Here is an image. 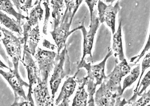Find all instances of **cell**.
Masks as SVG:
<instances>
[{"label": "cell", "mask_w": 150, "mask_h": 106, "mask_svg": "<svg viewBox=\"0 0 150 106\" xmlns=\"http://www.w3.org/2000/svg\"><path fill=\"white\" fill-rule=\"evenodd\" d=\"M4 37L1 39L7 54L11 57L13 63L14 69L19 71V62L21 61L22 46L24 44L23 37H17L11 31L1 27Z\"/></svg>", "instance_id": "277c9868"}, {"label": "cell", "mask_w": 150, "mask_h": 106, "mask_svg": "<svg viewBox=\"0 0 150 106\" xmlns=\"http://www.w3.org/2000/svg\"><path fill=\"white\" fill-rule=\"evenodd\" d=\"M72 12L68 9L65 10V13L61 19L59 24H54L53 31H50L52 38L55 41L57 47V54L66 45V41L68 37L77 30L81 29L82 25L69 31L72 19H71Z\"/></svg>", "instance_id": "3957f363"}, {"label": "cell", "mask_w": 150, "mask_h": 106, "mask_svg": "<svg viewBox=\"0 0 150 106\" xmlns=\"http://www.w3.org/2000/svg\"><path fill=\"white\" fill-rule=\"evenodd\" d=\"M39 0H36L35 2V4H34V5H36L38 3V2H39ZM46 2L49 5V0H46Z\"/></svg>", "instance_id": "1f68e13d"}, {"label": "cell", "mask_w": 150, "mask_h": 106, "mask_svg": "<svg viewBox=\"0 0 150 106\" xmlns=\"http://www.w3.org/2000/svg\"><path fill=\"white\" fill-rule=\"evenodd\" d=\"M51 4L52 8V16L54 23L59 24L65 7L64 0H51Z\"/></svg>", "instance_id": "ffe728a7"}, {"label": "cell", "mask_w": 150, "mask_h": 106, "mask_svg": "<svg viewBox=\"0 0 150 106\" xmlns=\"http://www.w3.org/2000/svg\"><path fill=\"white\" fill-rule=\"evenodd\" d=\"M134 68L132 71L131 73L128 76H127L123 83V88H122V93H124V90L127 87H130L136 81L140 74V64Z\"/></svg>", "instance_id": "44dd1931"}, {"label": "cell", "mask_w": 150, "mask_h": 106, "mask_svg": "<svg viewBox=\"0 0 150 106\" xmlns=\"http://www.w3.org/2000/svg\"><path fill=\"white\" fill-rule=\"evenodd\" d=\"M0 68L2 69H9L10 68L9 67H7L6 64H4L0 60Z\"/></svg>", "instance_id": "4dcf8cb0"}, {"label": "cell", "mask_w": 150, "mask_h": 106, "mask_svg": "<svg viewBox=\"0 0 150 106\" xmlns=\"http://www.w3.org/2000/svg\"><path fill=\"white\" fill-rule=\"evenodd\" d=\"M57 53L54 52L44 50L38 48L35 54L41 80L48 81L50 73L53 69L54 59Z\"/></svg>", "instance_id": "52a82bcc"}, {"label": "cell", "mask_w": 150, "mask_h": 106, "mask_svg": "<svg viewBox=\"0 0 150 106\" xmlns=\"http://www.w3.org/2000/svg\"><path fill=\"white\" fill-rule=\"evenodd\" d=\"M83 1V0H76L74 2V6L72 14L71 16V19L72 20L74 15H75V13H76V12L77 11L78 9H79V6L81 5V3Z\"/></svg>", "instance_id": "83f0119b"}, {"label": "cell", "mask_w": 150, "mask_h": 106, "mask_svg": "<svg viewBox=\"0 0 150 106\" xmlns=\"http://www.w3.org/2000/svg\"><path fill=\"white\" fill-rule=\"evenodd\" d=\"M43 4L45 8V16L44 25H43V33L45 35H47L48 23L49 19L50 16V8L49 7V5L47 4L45 1L43 2Z\"/></svg>", "instance_id": "d4e9b609"}, {"label": "cell", "mask_w": 150, "mask_h": 106, "mask_svg": "<svg viewBox=\"0 0 150 106\" xmlns=\"http://www.w3.org/2000/svg\"><path fill=\"white\" fill-rule=\"evenodd\" d=\"M21 61L26 68L29 81V88L26 96V100L34 103L32 97L33 87V85L37 83L38 80L40 76L39 70L35 62L33 60L32 55L26 51H23V59Z\"/></svg>", "instance_id": "30bf717a"}, {"label": "cell", "mask_w": 150, "mask_h": 106, "mask_svg": "<svg viewBox=\"0 0 150 106\" xmlns=\"http://www.w3.org/2000/svg\"><path fill=\"white\" fill-rule=\"evenodd\" d=\"M122 22L120 21L118 28L116 33L114 35L113 44L112 48L115 52V56L116 58H118L120 61L125 59L123 51V44L122 40Z\"/></svg>", "instance_id": "2e32d148"}, {"label": "cell", "mask_w": 150, "mask_h": 106, "mask_svg": "<svg viewBox=\"0 0 150 106\" xmlns=\"http://www.w3.org/2000/svg\"><path fill=\"white\" fill-rule=\"evenodd\" d=\"M0 23L5 26L10 30L18 33L20 35L23 33L21 23L9 17L7 15L0 11Z\"/></svg>", "instance_id": "ac0fdd59"}, {"label": "cell", "mask_w": 150, "mask_h": 106, "mask_svg": "<svg viewBox=\"0 0 150 106\" xmlns=\"http://www.w3.org/2000/svg\"><path fill=\"white\" fill-rule=\"evenodd\" d=\"M150 38L149 37V40H148V41H147V44H146V45H145V47L144 48L143 51H142V53H141L140 55H139V56H134V57H132L131 59L130 62H134V60L138 58V59L137 61H136L135 63H134V64L133 65H135V64H137V63L139 62V61L144 56V54H145V52H146L148 51L149 49H150Z\"/></svg>", "instance_id": "484cf974"}, {"label": "cell", "mask_w": 150, "mask_h": 106, "mask_svg": "<svg viewBox=\"0 0 150 106\" xmlns=\"http://www.w3.org/2000/svg\"><path fill=\"white\" fill-rule=\"evenodd\" d=\"M78 72H77L73 76L69 77L65 81L58 97L56 99V105L69 106V98L73 94L77 85L76 77Z\"/></svg>", "instance_id": "5bb4252c"}, {"label": "cell", "mask_w": 150, "mask_h": 106, "mask_svg": "<svg viewBox=\"0 0 150 106\" xmlns=\"http://www.w3.org/2000/svg\"><path fill=\"white\" fill-rule=\"evenodd\" d=\"M115 1H116V0H106V2L107 3H111L112 4Z\"/></svg>", "instance_id": "d6a6232c"}, {"label": "cell", "mask_w": 150, "mask_h": 106, "mask_svg": "<svg viewBox=\"0 0 150 106\" xmlns=\"http://www.w3.org/2000/svg\"><path fill=\"white\" fill-rule=\"evenodd\" d=\"M120 9L119 1L117 2L115 6H112V4L107 5L101 0L98 1V11L99 22L101 23L105 22L111 28L113 35L115 32L116 16Z\"/></svg>", "instance_id": "8fae6325"}, {"label": "cell", "mask_w": 150, "mask_h": 106, "mask_svg": "<svg viewBox=\"0 0 150 106\" xmlns=\"http://www.w3.org/2000/svg\"><path fill=\"white\" fill-rule=\"evenodd\" d=\"M43 47L47 48L50 49H52V50H55L56 48V47L53 44H51L48 40H47L46 39H44L43 40Z\"/></svg>", "instance_id": "f1b7e54d"}, {"label": "cell", "mask_w": 150, "mask_h": 106, "mask_svg": "<svg viewBox=\"0 0 150 106\" xmlns=\"http://www.w3.org/2000/svg\"><path fill=\"white\" fill-rule=\"evenodd\" d=\"M9 70L10 71L7 72L0 69V74L3 76L13 89L15 100L13 105H14L19 102V100L21 102L26 100V96L23 87H29V84L21 78L19 71L14 69L12 70L10 68Z\"/></svg>", "instance_id": "8992f818"}, {"label": "cell", "mask_w": 150, "mask_h": 106, "mask_svg": "<svg viewBox=\"0 0 150 106\" xmlns=\"http://www.w3.org/2000/svg\"><path fill=\"white\" fill-rule=\"evenodd\" d=\"M87 78L84 77L79 81V86L73 101V106H86L88 95L86 92L84 86L87 83Z\"/></svg>", "instance_id": "e0dca14e"}, {"label": "cell", "mask_w": 150, "mask_h": 106, "mask_svg": "<svg viewBox=\"0 0 150 106\" xmlns=\"http://www.w3.org/2000/svg\"><path fill=\"white\" fill-rule=\"evenodd\" d=\"M70 64L66 44L61 52L57 54L55 58L54 72L50 81L52 98L55 97L62 79L70 73Z\"/></svg>", "instance_id": "7a4b0ae2"}, {"label": "cell", "mask_w": 150, "mask_h": 106, "mask_svg": "<svg viewBox=\"0 0 150 106\" xmlns=\"http://www.w3.org/2000/svg\"><path fill=\"white\" fill-rule=\"evenodd\" d=\"M142 97L137 101H135L132 106H144L147 104L149 103L150 100V91L146 93L144 92L143 94L142 95Z\"/></svg>", "instance_id": "cb8c5ba5"}, {"label": "cell", "mask_w": 150, "mask_h": 106, "mask_svg": "<svg viewBox=\"0 0 150 106\" xmlns=\"http://www.w3.org/2000/svg\"><path fill=\"white\" fill-rule=\"evenodd\" d=\"M16 6L18 13L22 14V11L28 14V10L33 7V0H11Z\"/></svg>", "instance_id": "7402d4cb"}, {"label": "cell", "mask_w": 150, "mask_h": 106, "mask_svg": "<svg viewBox=\"0 0 150 106\" xmlns=\"http://www.w3.org/2000/svg\"><path fill=\"white\" fill-rule=\"evenodd\" d=\"M66 4V9L72 11L73 10L74 6V0H65Z\"/></svg>", "instance_id": "f546056e"}, {"label": "cell", "mask_w": 150, "mask_h": 106, "mask_svg": "<svg viewBox=\"0 0 150 106\" xmlns=\"http://www.w3.org/2000/svg\"><path fill=\"white\" fill-rule=\"evenodd\" d=\"M113 52L109 51L103 60L98 64L91 65L92 62H86L85 60L79 64L78 69L85 68L87 71V91L89 94V106H95L93 95L95 93L96 87L103 83V80L106 79L107 76L105 75V68L106 62L108 58L112 56Z\"/></svg>", "instance_id": "6da1fadb"}, {"label": "cell", "mask_w": 150, "mask_h": 106, "mask_svg": "<svg viewBox=\"0 0 150 106\" xmlns=\"http://www.w3.org/2000/svg\"><path fill=\"white\" fill-rule=\"evenodd\" d=\"M1 27L0 26V40L1 39V38L2 37V31L1 30Z\"/></svg>", "instance_id": "836d02e7"}, {"label": "cell", "mask_w": 150, "mask_h": 106, "mask_svg": "<svg viewBox=\"0 0 150 106\" xmlns=\"http://www.w3.org/2000/svg\"><path fill=\"white\" fill-rule=\"evenodd\" d=\"M96 13L97 11L96 10L93 12L92 19H91V25L89 32L86 31L83 23L82 25V28L81 29L82 32L83 36V55L79 64H81L82 62L85 59L86 56L88 55L90 56V59L93 62L92 49L93 44L94 38L100 25L98 17L96 16Z\"/></svg>", "instance_id": "ba28073f"}, {"label": "cell", "mask_w": 150, "mask_h": 106, "mask_svg": "<svg viewBox=\"0 0 150 106\" xmlns=\"http://www.w3.org/2000/svg\"><path fill=\"white\" fill-rule=\"evenodd\" d=\"M47 82L48 81L41 80L40 76L38 80L37 85L33 90L37 106L54 105V98L50 95Z\"/></svg>", "instance_id": "7c38bea8"}, {"label": "cell", "mask_w": 150, "mask_h": 106, "mask_svg": "<svg viewBox=\"0 0 150 106\" xmlns=\"http://www.w3.org/2000/svg\"><path fill=\"white\" fill-rule=\"evenodd\" d=\"M42 0H39L36 6L31 10L29 14H28L25 19L27 21L23 25V46L26 44L28 40V37L29 32L32 30L33 27L38 24V21H41L43 18L44 11L41 7V1Z\"/></svg>", "instance_id": "4fadbf2b"}, {"label": "cell", "mask_w": 150, "mask_h": 106, "mask_svg": "<svg viewBox=\"0 0 150 106\" xmlns=\"http://www.w3.org/2000/svg\"><path fill=\"white\" fill-rule=\"evenodd\" d=\"M98 1L99 0H85L86 3L87 4V5L89 6V10H90L91 19H92V16L93 12L94 7Z\"/></svg>", "instance_id": "4316f807"}, {"label": "cell", "mask_w": 150, "mask_h": 106, "mask_svg": "<svg viewBox=\"0 0 150 106\" xmlns=\"http://www.w3.org/2000/svg\"><path fill=\"white\" fill-rule=\"evenodd\" d=\"M150 67V52L148 53L147 54L145 58L144 59L143 62L142 63V71L141 75L140 76L139 81H138V84H137V87H136V89L134 90V93H135L137 92V88L139 87V85L140 83V81L141 80L142 77V76H143L144 73V71H145L146 69H148V68H149Z\"/></svg>", "instance_id": "603a6c76"}, {"label": "cell", "mask_w": 150, "mask_h": 106, "mask_svg": "<svg viewBox=\"0 0 150 106\" xmlns=\"http://www.w3.org/2000/svg\"><path fill=\"white\" fill-rule=\"evenodd\" d=\"M94 102L96 105L99 106H124L127 104L125 99L121 100V96L117 93L112 92L105 86L104 81L102 83L101 86L96 91Z\"/></svg>", "instance_id": "9c48e42d"}, {"label": "cell", "mask_w": 150, "mask_h": 106, "mask_svg": "<svg viewBox=\"0 0 150 106\" xmlns=\"http://www.w3.org/2000/svg\"><path fill=\"white\" fill-rule=\"evenodd\" d=\"M40 37L39 24H38L29 32L26 44L23 46V51H26L32 56H35L37 47L40 40Z\"/></svg>", "instance_id": "9a60e30c"}, {"label": "cell", "mask_w": 150, "mask_h": 106, "mask_svg": "<svg viewBox=\"0 0 150 106\" xmlns=\"http://www.w3.org/2000/svg\"><path fill=\"white\" fill-rule=\"evenodd\" d=\"M131 67L126 59L120 63L116 64L113 71L105 79V86L112 93H117L122 96L121 81L122 77L130 72Z\"/></svg>", "instance_id": "5b68a950"}, {"label": "cell", "mask_w": 150, "mask_h": 106, "mask_svg": "<svg viewBox=\"0 0 150 106\" xmlns=\"http://www.w3.org/2000/svg\"><path fill=\"white\" fill-rule=\"evenodd\" d=\"M0 11H3L8 14L14 16L19 23H21V20L26 18V16L17 13L15 11L11 0H0Z\"/></svg>", "instance_id": "d6986e66"}]
</instances>
